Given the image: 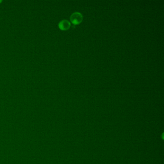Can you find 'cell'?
Returning <instances> with one entry per match:
<instances>
[{
    "mask_svg": "<svg viewBox=\"0 0 164 164\" xmlns=\"http://www.w3.org/2000/svg\"><path fill=\"white\" fill-rule=\"evenodd\" d=\"M83 16L79 12H76L73 13L70 16V21L74 25H78L81 23L83 20Z\"/></svg>",
    "mask_w": 164,
    "mask_h": 164,
    "instance_id": "obj_1",
    "label": "cell"
},
{
    "mask_svg": "<svg viewBox=\"0 0 164 164\" xmlns=\"http://www.w3.org/2000/svg\"><path fill=\"white\" fill-rule=\"evenodd\" d=\"M71 26V24L70 22L68 20H62L58 24V27L60 29L62 30H67L70 28Z\"/></svg>",
    "mask_w": 164,
    "mask_h": 164,
    "instance_id": "obj_2",
    "label": "cell"
}]
</instances>
